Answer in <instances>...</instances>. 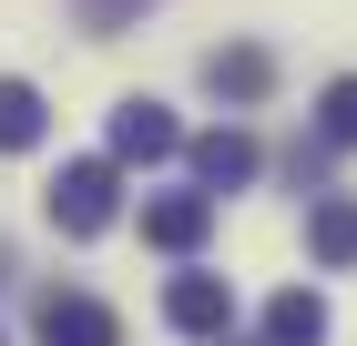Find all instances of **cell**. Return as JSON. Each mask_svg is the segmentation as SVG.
<instances>
[{
    "mask_svg": "<svg viewBox=\"0 0 357 346\" xmlns=\"http://www.w3.org/2000/svg\"><path fill=\"white\" fill-rule=\"evenodd\" d=\"M41 204H52V224H61L72 244L112 235V214H123V163H112V153H82V163H61Z\"/></svg>",
    "mask_w": 357,
    "mask_h": 346,
    "instance_id": "6da1fadb",
    "label": "cell"
},
{
    "mask_svg": "<svg viewBox=\"0 0 357 346\" xmlns=\"http://www.w3.org/2000/svg\"><path fill=\"white\" fill-rule=\"evenodd\" d=\"M112 133V163H174L184 153V123H174V102H153V92H123V102L102 112Z\"/></svg>",
    "mask_w": 357,
    "mask_h": 346,
    "instance_id": "7a4b0ae2",
    "label": "cell"
},
{
    "mask_svg": "<svg viewBox=\"0 0 357 346\" xmlns=\"http://www.w3.org/2000/svg\"><path fill=\"white\" fill-rule=\"evenodd\" d=\"M184 163H194V194H245L255 173H266V143H255L245 123H215V133L184 143Z\"/></svg>",
    "mask_w": 357,
    "mask_h": 346,
    "instance_id": "3957f363",
    "label": "cell"
},
{
    "mask_svg": "<svg viewBox=\"0 0 357 346\" xmlns=\"http://www.w3.org/2000/svg\"><path fill=\"white\" fill-rule=\"evenodd\" d=\"M31 336H41V346H123V316H112L102 295H72V285H52L41 306H31Z\"/></svg>",
    "mask_w": 357,
    "mask_h": 346,
    "instance_id": "277c9868",
    "label": "cell"
},
{
    "mask_svg": "<svg viewBox=\"0 0 357 346\" xmlns=\"http://www.w3.org/2000/svg\"><path fill=\"white\" fill-rule=\"evenodd\" d=\"M204 92L235 102V112H255L275 92V52H266V41H215V52H204Z\"/></svg>",
    "mask_w": 357,
    "mask_h": 346,
    "instance_id": "5b68a950",
    "label": "cell"
},
{
    "mask_svg": "<svg viewBox=\"0 0 357 346\" xmlns=\"http://www.w3.org/2000/svg\"><path fill=\"white\" fill-rule=\"evenodd\" d=\"M164 326H174V336L225 346V326H235V285H225V275H174V285H164Z\"/></svg>",
    "mask_w": 357,
    "mask_h": 346,
    "instance_id": "8992f818",
    "label": "cell"
},
{
    "mask_svg": "<svg viewBox=\"0 0 357 346\" xmlns=\"http://www.w3.org/2000/svg\"><path fill=\"white\" fill-rule=\"evenodd\" d=\"M204 235H215V194H153L143 204V244L153 255H194Z\"/></svg>",
    "mask_w": 357,
    "mask_h": 346,
    "instance_id": "52a82bcc",
    "label": "cell"
},
{
    "mask_svg": "<svg viewBox=\"0 0 357 346\" xmlns=\"http://www.w3.org/2000/svg\"><path fill=\"white\" fill-rule=\"evenodd\" d=\"M306 255L327 275L357 265V194H317V204H306Z\"/></svg>",
    "mask_w": 357,
    "mask_h": 346,
    "instance_id": "ba28073f",
    "label": "cell"
},
{
    "mask_svg": "<svg viewBox=\"0 0 357 346\" xmlns=\"http://www.w3.org/2000/svg\"><path fill=\"white\" fill-rule=\"evenodd\" d=\"M327 295H317V285H275L266 295V346H327Z\"/></svg>",
    "mask_w": 357,
    "mask_h": 346,
    "instance_id": "9c48e42d",
    "label": "cell"
},
{
    "mask_svg": "<svg viewBox=\"0 0 357 346\" xmlns=\"http://www.w3.org/2000/svg\"><path fill=\"white\" fill-rule=\"evenodd\" d=\"M41 133H52V102H41V81L0 72V153H31Z\"/></svg>",
    "mask_w": 357,
    "mask_h": 346,
    "instance_id": "30bf717a",
    "label": "cell"
},
{
    "mask_svg": "<svg viewBox=\"0 0 357 346\" xmlns=\"http://www.w3.org/2000/svg\"><path fill=\"white\" fill-rule=\"evenodd\" d=\"M317 143H327V153H357V72H337L327 92H317Z\"/></svg>",
    "mask_w": 357,
    "mask_h": 346,
    "instance_id": "8fae6325",
    "label": "cell"
},
{
    "mask_svg": "<svg viewBox=\"0 0 357 346\" xmlns=\"http://www.w3.org/2000/svg\"><path fill=\"white\" fill-rule=\"evenodd\" d=\"M143 10H153V0H72V21H82L92 41H123V31H133Z\"/></svg>",
    "mask_w": 357,
    "mask_h": 346,
    "instance_id": "7c38bea8",
    "label": "cell"
},
{
    "mask_svg": "<svg viewBox=\"0 0 357 346\" xmlns=\"http://www.w3.org/2000/svg\"><path fill=\"white\" fill-rule=\"evenodd\" d=\"M0 285H10V235H0Z\"/></svg>",
    "mask_w": 357,
    "mask_h": 346,
    "instance_id": "4fadbf2b",
    "label": "cell"
}]
</instances>
